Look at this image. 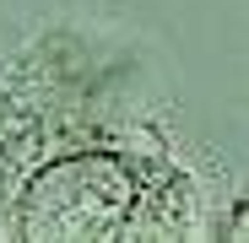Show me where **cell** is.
<instances>
[{
    "label": "cell",
    "instance_id": "obj_1",
    "mask_svg": "<svg viewBox=\"0 0 249 243\" xmlns=\"http://www.w3.org/2000/svg\"><path fill=\"white\" fill-rule=\"evenodd\" d=\"M17 232H27V238H119V232H157V222H146L136 211V173L124 162L71 157L27 184Z\"/></svg>",
    "mask_w": 249,
    "mask_h": 243
}]
</instances>
